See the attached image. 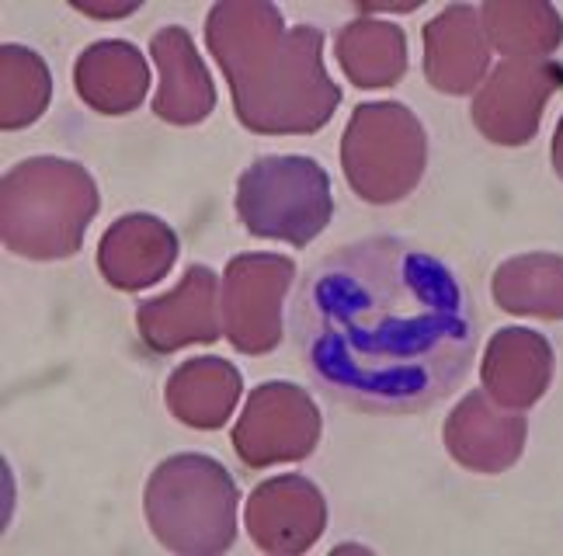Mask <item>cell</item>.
<instances>
[{
  "label": "cell",
  "mask_w": 563,
  "mask_h": 556,
  "mask_svg": "<svg viewBox=\"0 0 563 556\" xmlns=\"http://www.w3.org/2000/svg\"><path fill=\"white\" fill-rule=\"evenodd\" d=\"M553 376V348L543 334L526 327L497 331L484 358V387L505 408H529L547 393Z\"/></svg>",
  "instance_id": "7"
},
{
  "label": "cell",
  "mask_w": 563,
  "mask_h": 556,
  "mask_svg": "<svg viewBox=\"0 0 563 556\" xmlns=\"http://www.w3.org/2000/svg\"><path fill=\"white\" fill-rule=\"evenodd\" d=\"M289 334L310 387L358 414H418L476 358L473 296L439 254L397 233L331 247L307 268Z\"/></svg>",
  "instance_id": "1"
},
{
  "label": "cell",
  "mask_w": 563,
  "mask_h": 556,
  "mask_svg": "<svg viewBox=\"0 0 563 556\" xmlns=\"http://www.w3.org/2000/svg\"><path fill=\"white\" fill-rule=\"evenodd\" d=\"M526 445V418L494 408L490 397L470 393L445 421V448L473 474H501Z\"/></svg>",
  "instance_id": "5"
},
{
  "label": "cell",
  "mask_w": 563,
  "mask_h": 556,
  "mask_svg": "<svg viewBox=\"0 0 563 556\" xmlns=\"http://www.w3.org/2000/svg\"><path fill=\"white\" fill-rule=\"evenodd\" d=\"M344 167L365 202H397L424 175L428 140L407 104L379 101L355 109L341 146Z\"/></svg>",
  "instance_id": "3"
},
{
  "label": "cell",
  "mask_w": 563,
  "mask_h": 556,
  "mask_svg": "<svg viewBox=\"0 0 563 556\" xmlns=\"http://www.w3.org/2000/svg\"><path fill=\"white\" fill-rule=\"evenodd\" d=\"M494 299L508 313L563 320V258L526 254L494 271Z\"/></svg>",
  "instance_id": "8"
},
{
  "label": "cell",
  "mask_w": 563,
  "mask_h": 556,
  "mask_svg": "<svg viewBox=\"0 0 563 556\" xmlns=\"http://www.w3.org/2000/svg\"><path fill=\"white\" fill-rule=\"evenodd\" d=\"M236 212L254 237L307 247L331 220V181L310 157H262L244 170Z\"/></svg>",
  "instance_id": "2"
},
{
  "label": "cell",
  "mask_w": 563,
  "mask_h": 556,
  "mask_svg": "<svg viewBox=\"0 0 563 556\" xmlns=\"http://www.w3.org/2000/svg\"><path fill=\"white\" fill-rule=\"evenodd\" d=\"M481 18L490 42L508 59L547 56L563 38V21L550 4H487Z\"/></svg>",
  "instance_id": "10"
},
{
  "label": "cell",
  "mask_w": 563,
  "mask_h": 556,
  "mask_svg": "<svg viewBox=\"0 0 563 556\" xmlns=\"http://www.w3.org/2000/svg\"><path fill=\"white\" fill-rule=\"evenodd\" d=\"M338 53L358 88H386L407 70V38L400 29L383 25V21L349 25L338 38Z\"/></svg>",
  "instance_id": "9"
},
{
  "label": "cell",
  "mask_w": 563,
  "mask_h": 556,
  "mask_svg": "<svg viewBox=\"0 0 563 556\" xmlns=\"http://www.w3.org/2000/svg\"><path fill=\"white\" fill-rule=\"evenodd\" d=\"M563 88V70L547 59H505L473 101V125L490 143L522 146L532 140L547 98Z\"/></svg>",
  "instance_id": "4"
},
{
  "label": "cell",
  "mask_w": 563,
  "mask_h": 556,
  "mask_svg": "<svg viewBox=\"0 0 563 556\" xmlns=\"http://www.w3.org/2000/svg\"><path fill=\"white\" fill-rule=\"evenodd\" d=\"M553 167H556V175L563 178V119L556 125V140H553Z\"/></svg>",
  "instance_id": "11"
},
{
  "label": "cell",
  "mask_w": 563,
  "mask_h": 556,
  "mask_svg": "<svg viewBox=\"0 0 563 556\" xmlns=\"http://www.w3.org/2000/svg\"><path fill=\"white\" fill-rule=\"evenodd\" d=\"M490 42L476 8H449L424 29V74L442 94H470L484 80Z\"/></svg>",
  "instance_id": "6"
}]
</instances>
